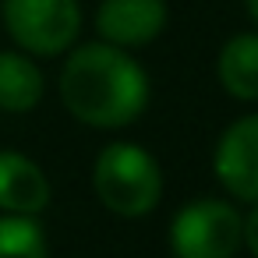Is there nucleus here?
<instances>
[{
	"label": "nucleus",
	"mask_w": 258,
	"mask_h": 258,
	"mask_svg": "<svg viewBox=\"0 0 258 258\" xmlns=\"http://www.w3.org/2000/svg\"><path fill=\"white\" fill-rule=\"evenodd\" d=\"M60 99L75 120L89 127H124L149 103V78L127 50L89 43L75 50L60 71Z\"/></svg>",
	"instance_id": "f257e3e1"
},
{
	"label": "nucleus",
	"mask_w": 258,
	"mask_h": 258,
	"mask_svg": "<svg viewBox=\"0 0 258 258\" xmlns=\"http://www.w3.org/2000/svg\"><path fill=\"white\" fill-rule=\"evenodd\" d=\"M92 184L99 202L127 219H138L145 212L156 209L159 195H163V173L159 163L152 159V152H145L135 142H113L99 152L96 170H92Z\"/></svg>",
	"instance_id": "f03ea898"
},
{
	"label": "nucleus",
	"mask_w": 258,
	"mask_h": 258,
	"mask_svg": "<svg viewBox=\"0 0 258 258\" xmlns=\"http://www.w3.org/2000/svg\"><path fill=\"white\" fill-rule=\"evenodd\" d=\"M244 244V216L223 198H195L170 223L177 258H233Z\"/></svg>",
	"instance_id": "7ed1b4c3"
},
{
	"label": "nucleus",
	"mask_w": 258,
	"mask_h": 258,
	"mask_svg": "<svg viewBox=\"0 0 258 258\" xmlns=\"http://www.w3.org/2000/svg\"><path fill=\"white\" fill-rule=\"evenodd\" d=\"M0 15L11 39L39 57L64 53L82 29L78 0H0Z\"/></svg>",
	"instance_id": "20e7f679"
},
{
	"label": "nucleus",
	"mask_w": 258,
	"mask_h": 258,
	"mask_svg": "<svg viewBox=\"0 0 258 258\" xmlns=\"http://www.w3.org/2000/svg\"><path fill=\"white\" fill-rule=\"evenodd\" d=\"M216 177L240 202H258V113L230 124L216 145Z\"/></svg>",
	"instance_id": "39448f33"
},
{
	"label": "nucleus",
	"mask_w": 258,
	"mask_h": 258,
	"mask_svg": "<svg viewBox=\"0 0 258 258\" xmlns=\"http://www.w3.org/2000/svg\"><path fill=\"white\" fill-rule=\"evenodd\" d=\"M96 29L106 43L120 50L145 46L166 29V4L163 0H103L96 11Z\"/></svg>",
	"instance_id": "423d86ee"
},
{
	"label": "nucleus",
	"mask_w": 258,
	"mask_h": 258,
	"mask_svg": "<svg viewBox=\"0 0 258 258\" xmlns=\"http://www.w3.org/2000/svg\"><path fill=\"white\" fill-rule=\"evenodd\" d=\"M50 205L46 173L22 152L0 149V209L15 216H36Z\"/></svg>",
	"instance_id": "0eeeda50"
},
{
	"label": "nucleus",
	"mask_w": 258,
	"mask_h": 258,
	"mask_svg": "<svg viewBox=\"0 0 258 258\" xmlns=\"http://www.w3.org/2000/svg\"><path fill=\"white\" fill-rule=\"evenodd\" d=\"M219 82L233 99H258V32H240L219 50Z\"/></svg>",
	"instance_id": "6e6552de"
},
{
	"label": "nucleus",
	"mask_w": 258,
	"mask_h": 258,
	"mask_svg": "<svg viewBox=\"0 0 258 258\" xmlns=\"http://www.w3.org/2000/svg\"><path fill=\"white\" fill-rule=\"evenodd\" d=\"M43 99V75L25 53H0V110L25 113Z\"/></svg>",
	"instance_id": "1a4fd4ad"
},
{
	"label": "nucleus",
	"mask_w": 258,
	"mask_h": 258,
	"mask_svg": "<svg viewBox=\"0 0 258 258\" xmlns=\"http://www.w3.org/2000/svg\"><path fill=\"white\" fill-rule=\"evenodd\" d=\"M0 258H50L43 226L32 216H0Z\"/></svg>",
	"instance_id": "9d476101"
},
{
	"label": "nucleus",
	"mask_w": 258,
	"mask_h": 258,
	"mask_svg": "<svg viewBox=\"0 0 258 258\" xmlns=\"http://www.w3.org/2000/svg\"><path fill=\"white\" fill-rule=\"evenodd\" d=\"M254 209L247 212V219H244V244H247V251L258 258V202H251Z\"/></svg>",
	"instance_id": "9b49d317"
},
{
	"label": "nucleus",
	"mask_w": 258,
	"mask_h": 258,
	"mask_svg": "<svg viewBox=\"0 0 258 258\" xmlns=\"http://www.w3.org/2000/svg\"><path fill=\"white\" fill-rule=\"evenodd\" d=\"M247 11H251V18L258 22V0H247Z\"/></svg>",
	"instance_id": "f8f14e48"
}]
</instances>
